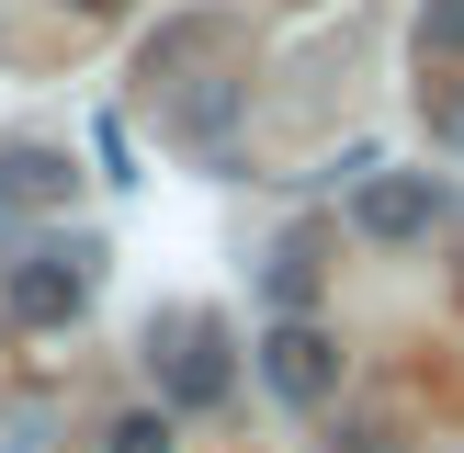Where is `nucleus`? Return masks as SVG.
<instances>
[{
  "label": "nucleus",
  "mask_w": 464,
  "mask_h": 453,
  "mask_svg": "<svg viewBox=\"0 0 464 453\" xmlns=\"http://www.w3.org/2000/svg\"><path fill=\"white\" fill-rule=\"evenodd\" d=\"M420 57H464V0H420Z\"/></svg>",
  "instance_id": "7"
},
{
  "label": "nucleus",
  "mask_w": 464,
  "mask_h": 453,
  "mask_svg": "<svg viewBox=\"0 0 464 453\" xmlns=\"http://www.w3.org/2000/svg\"><path fill=\"white\" fill-rule=\"evenodd\" d=\"M306 284H317V249H306V238H295V249H272V306H284V317L306 306Z\"/></svg>",
  "instance_id": "8"
},
{
  "label": "nucleus",
  "mask_w": 464,
  "mask_h": 453,
  "mask_svg": "<svg viewBox=\"0 0 464 453\" xmlns=\"http://www.w3.org/2000/svg\"><path fill=\"white\" fill-rule=\"evenodd\" d=\"M352 226H362V238H385V249L430 238V226H442V181H430V170H362Z\"/></svg>",
  "instance_id": "4"
},
{
  "label": "nucleus",
  "mask_w": 464,
  "mask_h": 453,
  "mask_svg": "<svg viewBox=\"0 0 464 453\" xmlns=\"http://www.w3.org/2000/svg\"><path fill=\"white\" fill-rule=\"evenodd\" d=\"M68 12H91V23H102V12H125V0H68Z\"/></svg>",
  "instance_id": "10"
},
{
  "label": "nucleus",
  "mask_w": 464,
  "mask_h": 453,
  "mask_svg": "<svg viewBox=\"0 0 464 453\" xmlns=\"http://www.w3.org/2000/svg\"><path fill=\"white\" fill-rule=\"evenodd\" d=\"M0 238H12V204H0Z\"/></svg>",
  "instance_id": "11"
},
{
  "label": "nucleus",
  "mask_w": 464,
  "mask_h": 453,
  "mask_svg": "<svg viewBox=\"0 0 464 453\" xmlns=\"http://www.w3.org/2000/svg\"><path fill=\"white\" fill-rule=\"evenodd\" d=\"M0 204H68V159L57 148H12L0 159Z\"/></svg>",
  "instance_id": "5"
},
{
  "label": "nucleus",
  "mask_w": 464,
  "mask_h": 453,
  "mask_svg": "<svg viewBox=\"0 0 464 453\" xmlns=\"http://www.w3.org/2000/svg\"><path fill=\"white\" fill-rule=\"evenodd\" d=\"M261 385L284 408H329L340 397V340L317 329V317H272V340H261Z\"/></svg>",
  "instance_id": "3"
},
{
  "label": "nucleus",
  "mask_w": 464,
  "mask_h": 453,
  "mask_svg": "<svg viewBox=\"0 0 464 453\" xmlns=\"http://www.w3.org/2000/svg\"><path fill=\"white\" fill-rule=\"evenodd\" d=\"M430 136H442V148H464V91H430Z\"/></svg>",
  "instance_id": "9"
},
{
  "label": "nucleus",
  "mask_w": 464,
  "mask_h": 453,
  "mask_svg": "<svg viewBox=\"0 0 464 453\" xmlns=\"http://www.w3.org/2000/svg\"><path fill=\"white\" fill-rule=\"evenodd\" d=\"M91 261H102L91 238H45V249H23V261H12V317H23V329H68V317L91 306Z\"/></svg>",
  "instance_id": "2"
},
{
  "label": "nucleus",
  "mask_w": 464,
  "mask_h": 453,
  "mask_svg": "<svg viewBox=\"0 0 464 453\" xmlns=\"http://www.w3.org/2000/svg\"><path fill=\"white\" fill-rule=\"evenodd\" d=\"M148 362H159V385H170V408H216L227 385H238V352H227L216 317H159Z\"/></svg>",
  "instance_id": "1"
},
{
  "label": "nucleus",
  "mask_w": 464,
  "mask_h": 453,
  "mask_svg": "<svg viewBox=\"0 0 464 453\" xmlns=\"http://www.w3.org/2000/svg\"><path fill=\"white\" fill-rule=\"evenodd\" d=\"M102 453H170V408H125L102 430Z\"/></svg>",
  "instance_id": "6"
}]
</instances>
